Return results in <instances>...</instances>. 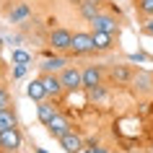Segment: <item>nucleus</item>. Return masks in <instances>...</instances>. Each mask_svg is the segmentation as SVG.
Masks as SVG:
<instances>
[{
    "label": "nucleus",
    "mask_w": 153,
    "mask_h": 153,
    "mask_svg": "<svg viewBox=\"0 0 153 153\" xmlns=\"http://www.w3.org/2000/svg\"><path fill=\"white\" fill-rule=\"evenodd\" d=\"M21 145H24V135H21L18 127L0 132V151L3 153H16V151H21Z\"/></svg>",
    "instance_id": "f257e3e1"
},
{
    "label": "nucleus",
    "mask_w": 153,
    "mask_h": 153,
    "mask_svg": "<svg viewBox=\"0 0 153 153\" xmlns=\"http://www.w3.org/2000/svg\"><path fill=\"white\" fill-rule=\"evenodd\" d=\"M70 49L75 52V55H88V52H96V47H94V34H88V31H75V34H73Z\"/></svg>",
    "instance_id": "f03ea898"
},
{
    "label": "nucleus",
    "mask_w": 153,
    "mask_h": 153,
    "mask_svg": "<svg viewBox=\"0 0 153 153\" xmlns=\"http://www.w3.org/2000/svg\"><path fill=\"white\" fill-rule=\"evenodd\" d=\"M60 83H62L65 91L83 88V70H78V68H65V70L60 73Z\"/></svg>",
    "instance_id": "7ed1b4c3"
},
{
    "label": "nucleus",
    "mask_w": 153,
    "mask_h": 153,
    "mask_svg": "<svg viewBox=\"0 0 153 153\" xmlns=\"http://www.w3.org/2000/svg\"><path fill=\"white\" fill-rule=\"evenodd\" d=\"M70 44H73V31H68V29H55L49 34V47L55 52H65V49H70Z\"/></svg>",
    "instance_id": "20e7f679"
},
{
    "label": "nucleus",
    "mask_w": 153,
    "mask_h": 153,
    "mask_svg": "<svg viewBox=\"0 0 153 153\" xmlns=\"http://www.w3.org/2000/svg\"><path fill=\"white\" fill-rule=\"evenodd\" d=\"M101 78H104V68L101 65H88L83 68V88H99L101 86Z\"/></svg>",
    "instance_id": "39448f33"
},
{
    "label": "nucleus",
    "mask_w": 153,
    "mask_h": 153,
    "mask_svg": "<svg viewBox=\"0 0 153 153\" xmlns=\"http://www.w3.org/2000/svg\"><path fill=\"white\" fill-rule=\"evenodd\" d=\"M91 26H94V31H101V34H117V29H120V26H117V18L114 16H109V13H99L96 18H94V21H91Z\"/></svg>",
    "instance_id": "423d86ee"
},
{
    "label": "nucleus",
    "mask_w": 153,
    "mask_h": 153,
    "mask_svg": "<svg viewBox=\"0 0 153 153\" xmlns=\"http://www.w3.org/2000/svg\"><path fill=\"white\" fill-rule=\"evenodd\" d=\"M47 127H49V135H52V137H57V140H60V137H65L68 132H73V130H70V122L65 120L62 114H57V117H55L52 122H49Z\"/></svg>",
    "instance_id": "0eeeda50"
},
{
    "label": "nucleus",
    "mask_w": 153,
    "mask_h": 153,
    "mask_svg": "<svg viewBox=\"0 0 153 153\" xmlns=\"http://www.w3.org/2000/svg\"><path fill=\"white\" fill-rule=\"evenodd\" d=\"M60 145L68 153H83V137L75 135V132H68L65 137H60Z\"/></svg>",
    "instance_id": "6e6552de"
},
{
    "label": "nucleus",
    "mask_w": 153,
    "mask_h": 153,
    "mask_svg": "<svg viewBox=\"0 0 153 153\" xmlns=\"http://www.w3.org/2000/svg\"><path fill=\"white\" fill-rule=\"evenodd\" d=\"M42 83H44V88H47V96H60L62 94V83H60V75H49V73H44L42 75Z\"/></svg>",
    "instance_id": "1a4fd4ad"
},
{
    "label": "nucleus",
    "mask_w": 153,
    "mask_h": 153,
    "mask_svg": "<svg viewBox=\"0 0 153 153\" xmlns=\"http://www.w3.org/2000/svg\"><path fill=\"white\" fill-rule=\"evenodd\" d=\"M78 8H81V16L86 18V21H94V18L101 13V10H99V0H81Z\"/></svg>",
    "instance_id": "9d476101"
},
{
    "label": "nucleus",
    "mask_w": 153,
    "mask_h": 153,
    "mask_svg": "<svg viewBox=\"0 0 153 153\" xmlns=\"http://www.w3.org/2000/svg\"><path fill=\"white\" fill-rule=\"evenodd\" d=\"M26 96L34 99V101H44V99H47V88H44L42 78H39V81H31L29 86H26Z\"/></svg>",
    "instance_id": "9b49d317"
},
{
    "label": "nucleus",
    "mask_w": 153,
    "mask_h": 153,
    "mask_svg": "<svg viewBox=\"0 0 153 153\" xmlns=\"http://www.w3.org/2000/svg\"><path fill=\"white\" fill-rule=\"evenodd\" d=\"M36 114H39V122L49 125V122L57 117V109H55V104H49V101H39V106H36Z\"/></svg>",
    "instance_id": "f8f14e48"
},
{
    "label": "nucleus",
    "mask_w": 153,
    "mask_h": 153,
    "mask_svg": "<svg viewBox=\"0 0 153 153\" xmlns=\"http://www.w3.org/2000/svg\"><path fill=\"white\" fill-rule=\"evenodd\" d=\"M65 68H68V62H65V57H47V60L42 62V70H44V73H49V75H55L57 70L62 73Z\"/></svg>",
    "instance_id": "ddd939ff"
},
{
    "label": "nucleus",
    "mask_w": 153,
    "mask_h": 153,
    "mask_svg": "<svg viewBox=\"0 0 153 153\" xmlns=\"http://www.w3.org/2000/svg\"><path fill=\"white\" fill-rule=\"evenodd\" d=\"M18 127V117L13 109H3L0 112V132H5V130H13Z\"/></svg>",
    "instance_id": "4468645a"
},
{
    "label": "nucleus",
    "mask_w": 153,
    "mask_h": 153,
    "mask_svg": "<svg viewBox=\"0 0 153 153\" xmlns=\"http://www.w3.org/2000/svg\"><path fill=\"white\" fill-rule=\"evenodd\" d=\"M132 83H135L137 91H151L153 88V75H151V73H145V70H140V73H135Z\"/></svg>",
    "instance_id": "2eb2a0df"
},
{
    "label": "nucleus",
    "mask_w": 153,
    "mask_h": 153,
    "mask_svg": "<svg viewBox=\"0 0 153 153\" xmlns=\"http://www.w3.org/2000/svg\"><path fill=\"white\" fill-rule=\"evenodd\" d=\"M91 34H94V47H96V49H101V52L112 49V44H114L112 34H101V31H91Z\"/></svg>",
    "instance_id": "dca6fc26"
},
{
    "label": "nucleus",
    "mask_w": 153,
    "mask_h": 153,
    "mask_svg": "<svg viewBox=\"0 0 153 153\" xmlns=\"http://www.w3.org/2000/svg\"><path fill=\"white\" fill-rule=\"evenodd\" d=\"M112 78H114V81H120V83H130L132 78H135V73H132L130 65H117V68L112 70Z\"/></svg>",
    "instance_id": "f3484780"
},
{
    "label": "nucleus",
    "mask_w": 153,
    "mask_h": 153,
    "mask_svg": "<svg viewBox=\"0 0 153 153\" xmlns=\"http://www.w3.org/2000/svg\"><path fill=\"white\" fill-rule=\"evenodd\" d=\"M135 10L148 16V18H153V0H135Z\"/></svg>",
    "instance_id": "a211bd4d"
},
{
    "label": "nucleus",
    "mask_w": 153,
    "mask_h": 153,
    "mask_svg": "<svg viewBox=\"0 0 153 153\" xmlns=\"http://www.w3.org/2000/svg\"><path fill=\"white\" fill-rule=\"evenodd\" d=\"M26 16H29V5H24V3H21L18 8L10 10V21H13V24H18V21H21V18H26Z\"/></svg>",
    "instance_id": "6ab92c4d"
},
{
    "label": "nucleus",
    "mask_w": 153,
    "mask_h": 153,
    "mask_svg": "<svg viewBox=\"0 0 153 153\" xmlns=\"http://www.w3.org/2000/svg\"><path fill=\"white\" fill-rule=\"evenodd\" d=\"M31 62V55L24 52V49H13V65H29Z\"/></svg>",
    "instance_id": "aec40b11"
},
{
    "label": "nucleus",
    "mask_w": 153,
    "mask_h": 153,
    "mask_svg": "<svg viewBox=\"0 0 153 153\" xmlns=\"http://www.w3.org/2000/svg\"><path fill=\"white\" fill-rule=\"evenodd\" d=\"M3 109H10V94L0 86V112H3Z\"/></svg>",
    "instance_id": "412c9836"
},
{
    "label": "nucleus",
    "mask_w": 153,
    "mask_h": 153,
    "mask_svg": "<svg viewBox=\"0 0 153 153\" xmlns=\"http://www.w3.org/2000/svg\"><path fill=\"white\" fill-rule=\"evenodd\" d=\"M88 94H91V99H104V96H106V91L101 88V86H99V88H91Z\"/></svg>",
    "instance_id": "4be33fe9"
},
{
    "label": "nucleus",
    "mask_w": 153,
    "mask_h": 153,
    "mask_svg": "<svg viewBox=\"0 0 153 153\" xmlns=\"http://www.w3.org/2000/svg\"><path fill=\"white\" fill-rule=\"evenodd\" d=\"M143 31L148 34V36H153V18H148V21L143 24Z\"/></svg>",
    "instance_id": "5701e85b"
},
{
    "label": "nucleus",
    "mask_w": 153,
    "mask_h": 153,
    "mask_svg": "<svg viewBox=\"0 0 153 153\" xmlns=\"http://www.w3.org/2000/svg\"><path fill=\"white\" fill-rule=\"evenodd\" d=\"M24 73H26V65H18L16 70H13V78H24Z\"/></svg>",
    "instance_id": "b1692460"
},
{
    "label": "nucleus",
    "mask_w": 153,
    "mask_h": 153,
    "mask_svg": "<svg viewBox=\"0 0 153 153\" xmlns=\"http://www.w3.org/2000/svg\"><path fill=\"white\" fill-rule=\"evenodd\" d=\"M91 153H109L106 148H101V145H91Z\"/></svg>",
    "instance_id": "393cba45"
},
{
    "label": "nucleus",
    "mask_w": 153,
    "mask_h": 153,
    "mask_svg": "<svg viewBox=\"0 0 153 153\" xmlns=\"http://www.w3.org/2000/svg\"><path fill=\"white\" fill-rule=\"evenodd\" d=\"M0 47H3V36H0Z\"/></svg>",
    "instance_id": "a878e982"
},
{
    "label": "nucleus",
    "mask_w": 153,
    "mask_h": 153,
    "mask_svg": "<svg viewBox=\"0 0 153 153\" xmlns=\"http://www.w3.org/2000/svg\"><path fill=\"white\" fill-rule=\"evenodd\" d=\"M0 75H3V65H0Z\"/></svg>",
    "instance_id": "bb28decb"
},
{
    "label": "nucleus",
    "mask_w": 153,
    "mask_h": 153,
    "mask_svg": "<svg viewBox=\"0 0 153 153\" xmlns=\"http://www.w3.org/2000/svg\"><path fill=\"white\" fill-rule=\"evenodd\" d=\"M36 153H44V151H36Z\"/></svg>",
    "instance_id": "cd10ccee"
},
{
    "label": "nucleus",
    "mask_w": 153,
    "mask_h": 153,
    "mask_svg": "<svg viewBox=\"0 0 153 153\" xmlns=\"http://www.w3.org/2000/svg\"><path fill=\"white\" fill-rule=\"evenodd\" d=\"M78 3H81V0H78Z\"/></svg>",
    "instance_id": "c85d7f7f"
}]
</instances>
